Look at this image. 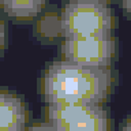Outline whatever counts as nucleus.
Instances as JSON below:
<instances>
[{"instance_id": "1", "label": "nucleus", "mask_w": 131, "mask_h": 131, "mask_svg": "<svg viewBox=\"0 0 131 131\" xmlns=\"http://www.w3.org/2000/svg\"><path fill=\"white\" fill-rule=\"evenodd\" d=\"M112 86L109 68H93L67 60L48 67L42 79V94L49 104L100 105Z\"/></svg>"}, {"instance_id": "2", "label": "nucleus", "mask_w": 131, "mask_h": 131, "mask_svg": "<svg viewBox=\"0 0 131 131\" xmlns=\"http://www.w3.org/2000/svg\"><path fill=\"white\" fill-rule=\"evenodd\" d=\"M59 25L64 38L108 36L113 27V16L105 3L71 0L61 11Z\"/></svg>"}, {"instance_id": "3", "label": "nucleus", "mask_w": 131, "mask_h": 131, "mask_svg": "<svg viewBox=\"0 0 131 131\" xmlns=\"http://www.w3.org/2000/svg\"><path fill=\"white\" fill-rule=\"evenodd\" d=\"M112 36H94L82 38H64L61 44V60L93 68H109L115 55Z\"/></svg>"}, {"instance_id": "4", "label": "nucleus", "mask_w": 131, "mask_h": 131, "mask_svg": "<svg viewBox=\"0 0 131 131\" xmlns=\"http://www.w3.org/2000/svg\"><path fill=\"white\" fill-rule=\"evenodd\" d=\"M108 113L102 106L79 105L75 113L59 131H108Z\"/></svg>"}, {"instance_id": "5", "label": "nucleus", "mask_w": 131, "mask_h": 131, "mask_svg": "<svg viewBox=\"0 0 131 131\" xmlns=\"http://www.w3.org/2000/svg\"><path fill=\"white\" fill-rule=\"evenodd\" d=\"M26 106L18 94L0 90V131H23Z\"/></svg>"}, {"instance_id": "6", "label": "nucleus", "mask_w": 131, "mask_h": 131, "mask_svg": "<svg viewBox=\"0 0 131 131\" xmlns=\"http://www.w3.org/2000/svg\"><path fill=\"white\" fill-rule=\"evenodd\" d=\"M0 6L7 15L15 19H30L45 6V0H0Z\"/></svg>"}, {"instance_id": "7", "label": "nucleus", "mask_w": 131, "mask_h": 131, "mask_svg": "<svg viewBox=\"0 0 131 131\" xmlns=\"http://www.w3.org/2000/svg\"><path fill=\"white\" fill-rule=\"evenodd\" d=\"M23 131H53V127L51 124H37V126H31V127H27L26 130Z\"/></svg>"}, {"instance_id": "8", "label": "nucleus", "mask_w": 131, "mask_h": 131, "mask_svg": "<svg viewBox=\"0 0 131 131\" xmlns=\"http://www.w3.org/2000/svg\"><path fill=\"white\" fill-rule=\"evenodd\" d=\"M4 44H6V27H4L3 20L0 19V52H2Z\"/></svg>"}, {"instance_id": "9", "label": "nucleus", "mask_w": 131, "mask_h": 131, "mask_svg": "<svg viewBox=\"0 0 131 131\" xmlns=\"http://www.w3.org/2000/svg\"><path fill=\"white\" fill-rule=\"evenodd\" d=\"M122 7H123L126 14H128L130 8H131V0H122Z\"/></svg>"}, {"instance_id": "10", "label": "nucleus", "mask_w": 131, "mask_h": 131, "mask_svg": "<svg viewBox=\"0 0 131 131\" xmlns=\"http://www.w3.org/2000/svg\"><path fill=\"white\" fill-rule=\"evenodd\" d=\"M122 131H130L131 130V127H130V119H126L124 123L122 124Z\"/></svg>"}, {"instance_id": "11", "label": "nucleus", "mask_w": 131, "mask_h": 131, "mask_svg": "<svg viewBox=\"0 0 131 131\" xmlns=\"http://www.w3.org/2000/svg\"><path fill=\"white\" fill-rule=\"evenodd\" d=\"M93 2H100V3H105V2H108V0H93Z\"/></svg>"}]
</instances>
